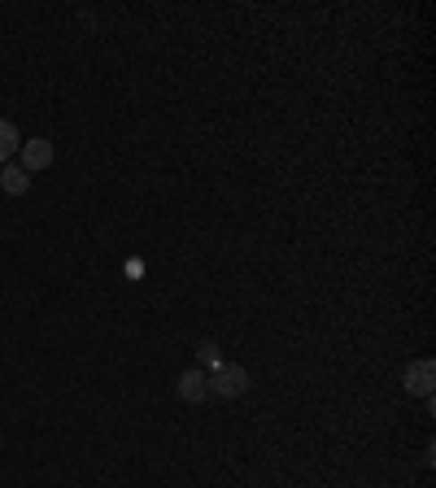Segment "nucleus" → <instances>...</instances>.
<instances>
[{
    "instance_id": "nucleus-1",
    "label": "nucleus",
    "mask_w": 436,
    "mask_h": 488,
    "mask_svg": "<svg viewBox=\"0 0 436 488\" xmlns=\"http://www.w3.org/2000/svg\"><path fill=\"white\" fill-rule=\"evenodd\" d=\"M209 392H214V397H244V392H249V371H244V366H232V362H218L214 375H209Z\"/></svg>"
},
{
    "instance_id": "nucleus-2",
    "label": "nucleus",
    "mask_w": 436,
    "mask_h": 488,
    "mask_svg": "<svg viewBox=\"0 0 436 488\" xmlns=\"http://www.w3.org/2000/svg\"><path fill=\"white\" fill-rule=\"evenodd\" d=\"M432 384H436V362L432 358H419L406 366V392L415 397H432Z\"/></svg>"
},
{
    "instance_id": "nucleus-3",
    "label": "nucleus",
    "mask_w": 436,
    "mask_h": 488,
    "mask_svg": "<svg viewBox=\"0 0 436 488\" xmlns=\"http://www.w3.org/2000/svg\"><path fill=\"white\" fill-rule=\"evenodd\" d=\"M175 392H179L184 401H205V397H209V375H205L201 366H197V371H184V375L175 380Z\"/></svg>"
},
{
    "instance_id": "nucleus-4",
    "label": "nucleus",
    "mask_w": 436,
    "mask_h": 488,
    "mask_svg": "<svg viewBox=\"0 0 436 488\" xmlns=\"http://www.w3.org/2000/svg\"><path fill=\"white\" fill-rule=\"evenodd\" d=\"M44 166H53V140H27L22 144V170L31 175V170H44Z\"/></svg>"
},
{
    "instance_id": "nucleus-5",
    "label": "nucleus",
    "mask_w": 436,
    "mask_h": 488,
    "mask_svg": "<svg viewBox=\"0 0 436 488\" xmlns=\"http://www.w3.org/2000/svg\"><path fill=\"white\" fill-rule=\"evenodd\" d=\"M0 188L9 196H27V188H31V175L22 170V166H4L0 170Z\"/></svg>"
},
{
    "instance_id": "nucleus-6",
    "label": "nucleus",
    "mask_w": 436,
    "mask_h": 488,
    "mask_svg": "<svg viewBox=\"0 0 436 488\" xmlns=\"http://www.w3.org/2000/svg\"><path fill=\"white\" fill-rule=\"evenodd\" d=\"M18 149H22V135H18V127H13L9 118H0V162H9Z\"/></svg>"
},
{
    "instance_id": "nucleus-7",
    "label": "nucleus",
    "mask_w": 436,
    "mask_h": 488,
    "mask_svg": "<svg viewBox=\"0 0 436 488\" xmlns=\"http://www.w3.org/2000/svg\"><path fill=\"white\" fill-rule=\"evenodd\" d=\"M197 358H201V366H218V362H223V354H218V345H214V340H201Z\"/></svg>"
}]
</instances>
